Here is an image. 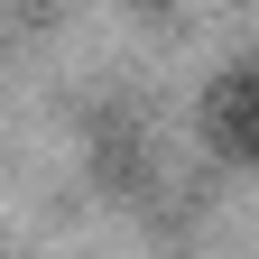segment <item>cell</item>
I'll return each mask as SVG.
<instances>
[{"label": "cell", "instance_id": "6da1fadb", "mask_svg": "<svg viewBox=\"0 0 259 259\" xmlns=\"http://www.w3.org/2000/svg\"><path fill=\"white\" fill-rule=\"evenodd\" d=\"M204 139L232 157V167H259V56L232 65V74L204 93Z\"/></svg>", "mask_w": 259, "mask_h": 259}]
</instances>
